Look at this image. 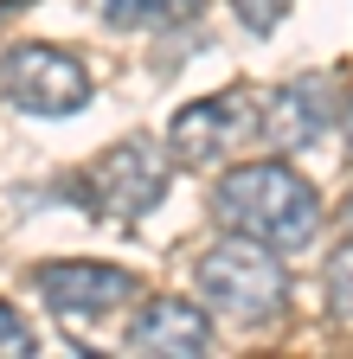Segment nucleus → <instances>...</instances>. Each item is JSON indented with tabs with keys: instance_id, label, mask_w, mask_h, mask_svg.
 <instances>
[{
	"instance_id": "nucleus-5",
	"label": "nucleus",
	"mask_w": 353,
	"mask_h": 359,
	"mask_svg": "<svg viewBox=\"0 0 353 359\" xmlns=\"http://www.w3.org/2000/svg\"><path fill=\"white\" fill-rule=\"evenodd\" d=\"M84 187H91V199H97L103 218L135 224V218H148V212L167 199V154L148 148V142H122V148H109V154L91 167Z\"/></svg>"
},
{
	"instance_id": "nucleus-7",
	"label": "nucleus",
	"mask_w": 353,
	"mask_h": 359,
	"mask_svg": "<svg viewBox=\"0 0 353 359\" xmlns=\"http://www.w3.org/2000/svg\"><path fill=\"white\" fill-rule=\"evenodd\" d=\"M32 283H39V295H46V308L58 314V321H103L116 302L135 295V276H128V269H116V263H84V257H71V263H39Z\"/></svg>"
},
{
	"instance_id": "nucleus-10",
	"label": "nucleus",
	"mask_w": 353,
	"mask_h": 359,
	"mask_svg": "<svg viewBox=\"0 0 353 359\" xmlns=\"http://www.w3.org/2000/svg\"><path fill=\"white\" fill-rule=\"evenodd\" d=\"M328 302H334V321L340 327H353V244H340V250H328Z\"/></svg>"
},
{
	"instance_id": "nucleus-14",
	"label": "nucleus",
	"mask_w": 353,
	"mask_h": 359,
	"mask_svg": "<svg viewBox=\"0 0 353 359\" xmlns=\"http://www.w3.org/2000/svg\"><path fill=\"white\" fill-rule=\"evenodd\" d=\"M347 231H353V193H347Z\"/></svg>"
},
{
	"instance_id": "nucleus-2",
	"label": "nucleus",
	"mask_w": 353,
	"mask_h": 359,
	"mask_svg": "<svg viewBox=\"0 0 353 359\" xmlns=\"http://www.w3.org/2000/svg\"><path fill=\"white\" fill-rule=\"evenodd\" d=\"M199 295L232 314V321H270L289 302V269H283V250L257 244V238H225L199 257Z\"/></svg>"
},
{
	"instance_id": "nucleus-6",
	"label": "nucleus",
	"mask_w": 353,
	"mask_h": 359,
	"mask_svg": "<svg viewBox=\"0 0 353 359\" xmlns=\"http://www.w3.org/2000/svg\"><path fill=\"white\" fill-rule=\"evenodd\" d=\"M334 122H340L334 77H295V83L270 90V97H257V135H263V148H277V154L315 148Z\"/></svg>"
},
{
	"instance_id": "nucleus-3",
	"label": "nucleus",
	"mask_w": 353,
	"mask_h": 359,
	"mask_svg": "<svg viewBox=\"0 0 353 359\" xmlns=\"http://www.w3.org/2000/svg\"><path fill=\"white\" fill-rule=\"evenodd\" d=\"M0 90L26 116H77L91 103V71L58 45H13L0 58Z\"/></svg>"
},
{
	"instance_id": "nucleus-13",
	"label": "nucleus",
	"mask_w": 353,
	"mask_h": 359,
	"mask_svg": "<svg viewBox=\"0 0 353 359\" xmlns=\"http://www.w3.org/2000/svg\"><path fill=\"white\" fill-rule=\"evenodd\" d=\"M340 135H347V154H353V103H340Z\"/></svg>"
},
{
	"instance_id": "nucleus-11",
	"label": "nucleus",
	"mask_w": 353,
	"mask_h": 359,
	"mask_svg": "<svg viewBox=\"0 0 353 359\" xmlns=\"http://www.w3.org/2000/svg\"><path fill=\"white\" fill-rule=\"evenodd\" d=\"M232 13H238L251 32H277L283 13H289V0H232Z\"/></svg>"
},
{
	"instance_id": "nucleus-12",
	"label": "nucleus",
	"mask_w": 353,
	"mask_h": 359,
	"mask_svg": "<svg viewBox=\"0 0 353 359\" xmlns=\"http://www.w3.org/2000/svg\"><path fill=\"white\" fill-rule=\"evenodd\" d=\"M0 353H13V359H26V353H32V327L20 321L7 302H0Z\"/></svg>"
},
{
	"instance_id": "nucleus-9",
	"label": "nucleus",
	"mask_w": 353,
	"mask_h": 359,
	"mask_svg": "<svg viewBox=\"0 0 353 359\" xmlns=\"http://www.w3.org/2000/svg\"><path fill=\"white\" fill-rule=\"evenodd\" d=\"M206 7V0H103L109 26H180Z\"/></svg>"
},
{
	"instance_id": "nucleus-4",
	"label": "nucleus",
	"mask_w": 353,
	"mask_h": 359,
	"mask_svg": "<svg viewBox=\"0 0 353 359\" xmlns=\"http://www.w3.org/2000/svg\"><path fill=\"white\" fill-rule=\"evenodd\" d=\"M244 128H257L251 90H232V97H193L187 109H173V122H167V161L173 167H218L238 148Z\"/></svg>"
},
{
	"instance_id": "nucleus-8",
	"label": "nucleus",
	"mask_w": 353,
	"mask_h": 359,
	"mask_svg": "<svg viewBox=\"0 0 353 359\" xmlns=\"http://www.w3.org/2000/svg\"><path fill=\"white\" fill-rule=\"evenodd\" d=\"M212 346V314L193 308V302H148L135 314V327H128V353H173V359H199Z\"/></svg>"
},
{
	"instance_id": "nucleus-1",
	"label": "nucleus",
	"mask_w": 353,
	"mask_h": 359,
	"mask_svg": "<svg viewBox=\"0 0 353 359\" xmlns=\"http://www.w3.org/2000/svg\"><path fill=\"white\" fill-rule=\"evenodd\" d=\"M212 212H218V224H232V231L270 244V250H308L321 231L315 187L283 161H244L232 173H218Z\"/></svg>"
}]
</instances>
